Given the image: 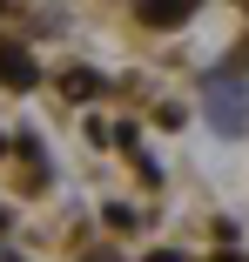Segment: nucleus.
<instances>
[{"label": "nucleus", "instance_id": "f257e3e1", "mask_svg": "<svg viewBox=\"0 0 249 262\" xmlns=\"http://www.w3.org/2000/svg\"><path fill=\"white\" fill-rule=\"evenodd\" d=\"M209 121H216L222 135H236V128L249 121V101H242V88H229V81H209Z\"/></svg>", "mask_w": 249, "mask_h": 262}, {"label": "nucleus", "instance_id": "f03ea898", "mask_svg": "<svg viewBox=\"0 0 249 262\" xmlns=\"http://www.w3.org/2000/svg\"><path fill=\"white\" fill-rule=\"evenodd\" d=\"M0 81H7V88H34V81H40V68H34V54H27V47L0 40Z\"/></svg>", "mask_w": 249, "mask_h": 262}, {"label": "nucleus", "instance_id": "7ed1b4c3", "mask_svg": "<svg viewBox=\"0 0 249 262\" xmlns=\"http://www.w3.org/2000/svg\"><path fill=\"white\" fill-rule=\"evenodd\" d=\"M195 7H189V0H141V20L148 27H182Z\"/></svg>", "mask_w": 249, "mask_h": 262}, {"label": "nucleus", "instance_id": "20e7f679", "mask_svg": "<svg viewBox=\"0 0 249 262\" xmlns=\"http://www.w3.org/2000/svg\"><path fill=\"white\" fill-rule=\"evenodd\" d=\"M101 88H108V81L94 74V68H68V74H61V94H68V101H94Z\"/></svg>", "mask_w": 249, "mask_h": 262}, {"label": "nucleus", "instance_id": "39448f33", "mask_svg": "<svg viewBox=\"0 0 249 262\" xmlns=\"http://www.w3.org/2000/svg\"><path fill=\"white\" fill-rule=\"evenodd\" d=\"M101 215H108V229H135V208H128V202H108Z\"/></svg>", "mask_w": 249, "mask_h": 262}, {"label": "nucleus", "instance_id": "423d86ee", "mask_svg": "<svg viewBox=\"0 0 249 262\" xmlns=\"http://www.w3.org/2000/svg\"><path fill=\"white\" fill-rule=\"evenodd\" d=\"M148 262H189V255H175V249H155V255H148Z\"/></svg>", "mask_w": 249, "mask_h": 262}, {"label": "nucleus", "instance_id": "0eeeda50", "mask_svg": "<svg viewBox=\"0 0 249 262\" xmlns=\"http://www.w3.org/2000/svg\"><path fill=\"white\" fill-rule=\"evenodd\" d=\"M216 262H242V249H222V255H216Z\"/></svg>", "mask_w": 249, "mask_h": 262}, {"label": "nucleus", "instance_id": "6e6552de", "mask_svg": "<svg viewBox=\"0 0 249 262\" xmlns=\"http://www.w3.org/2000/svg\"><path fill=\"white\" fill-rule=\"evenodd\" d=\"M81 262H115V255H81Z\"/></svg>", "mask_w": 249, "mask_h": 262}, {"label": "nucleus", "instance_id": "1a4fd4ad", "mask_svg": "<svg viewBox=\"0 0 249 262\" xmlns=\"http://www.w3.org/2000/svg\"><path fill=\"white\" fill-rule=\"evenodd\" d=\"M0 229H7V208H0Z\"/></svg>", "mask_w": 249, "mask_h": 262}]
</instances>
